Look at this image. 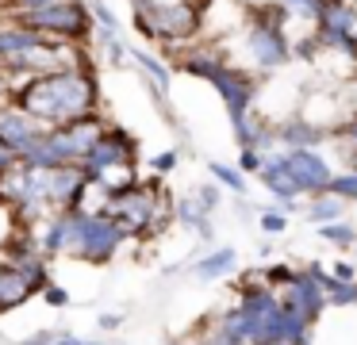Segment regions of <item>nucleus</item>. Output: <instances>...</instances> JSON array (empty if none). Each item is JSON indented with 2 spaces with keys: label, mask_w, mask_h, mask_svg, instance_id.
<instances>
[{
  "label": "nucleus",
  "mask_w": 357,
  "mask_h": 345,
  "mask_svg": "<svg viewBox=\"0 0 357 345\" xmlns=\"http://www.w3.org/2000/svg\"><path fill=\"white\" fill-rule=\"evenodd\" d=\"M54 345H100V342H85V337H73V334H58Z\"/></svg>",
  "instance_id": "c85d7f7f"
},
{
  "label": "nucleus",
  "mask_w": 357,
  "mask_h": 345,
  "mask_svg": "<svg viewBox=\"0 0 357 345\" xmlns=\"http://www.w3.org/2000/svg\"><path fill=\"white\" fill-rule=\"evenodd\" d=\"M181 66H185L188 73L208 77V81L215 84L219 96H223V104H227V112H231V123H238V119L250 115V104H254V81H250L242 69L223 66V61L211 58V54H188Z\"/></svg>",
  "instance_id": "20e7f679"
},
{
  "label": "nucleus",
  "mask_w": 357,
  "mask_h": 345,
  "mask_svg": "<svg viewBox=\"0 0 357 345\" xmlns=\"http://www.w3.org/2000/svg\"><path fill=\"white\" fill-rule=\"evenodd\" d=\"M234 268H238V253L234 250H215V253H204V257L192 265V273L200 276V280H223V276L234 273Z\"/></svg>",
  "instance_id": "f8f14e48"
},
{
  "label": "nucleus",
  "mask_w": 357,
  "mask_h": 345,
  "mask_svg": "<svg viewBox=\"0 0 357 345\" xmlns=\"http://www.w3.org/2000/svg\"><path fill=\"white\" fill-rule=\"evenodd\" d=\"M346 135H349V138H354V142H357V119H354V123H349V127H346Z\"/></svg>",
  "instance_id": "2f4dec72"
},
{
  "label": "nucleus",
  "mask_w": 357,
  "mask_h": 345,
  "mask_svg": "<svg viewBox=\"0 0 357 345\" xmlns=\"http://www.w3.org/2000/svg\"><path fill=\"white\" fill-rule=\"evenodd\" d=\"M315 234L326 238V242H334V245H354V234H357V230L349 227V222H319Z\"/></svg>",
  "instance_id": "aec40b11"
},
{
  "label": "nucleus",
  "mask_w": 357,
  "mask_h": 345,
  "mask_svg": "<svg viewBox=\"0 0 357 345\" xmlns=\"http://www.w3.org/2000/svg\"><path fill=\"white\" fill-rule=\"evenodd\" d=\"M135 61H139V66L146 69V77L154 81V89L165 96V89H169V69H165L158 58H150V54H142V50H135Z\"/></svg>",
  "instance_id": "a211bd4d"
},
{
  "label": "nucleus",
  "mask_w": 357,
  "mask_h": 345,
  "mask_svg": "<svg viewBox=\"0 0 357 345\" xmlns=\"http://www.w3.org/2000/svg\"><path fill=\"white\" fill-rule=\"evenodd\" d=\"M47 130L50 127H43V123L35 119V115H27L24 107H16V104L0 107V146H4L16 161L24 158L27 150H35Z\"/></svg>",
  "instance_id": "0eeeda50"
},
{
  "label": "nucleus",
  "mask_w": 357,
  "mask_h": 345,
  "mask_svg": "<svg viewBox=\"0 0 357 345\" xmlns=\"http://www.w3.org/2000/svg\"><path fill=\"white\" fill-rule=\"evenodd\" d=\"M280 303L288 307V311H296L300 319H307L311 326H315V319L323 314V307H326V296H323V288H319V280L303 268V273H296L292 276V284H288L284 291H280Z\"/></svg>",
  "instance_id": "1a4fd4ad"
},
{
  "label": "nucleus",
  "mask_w": 357,
  "mask_h": 345,
  "mask_svg": "<svg viewBox=\"0 0 357 345\" xmlns=\"http://www.w3.org/2000/svg\"><path fill=\"white\" fill-rule=\"evenodd\" d=\"M43 299H47L50 307H70V291H66L62 284H50V288H43Z\"/></svg>",
  "instance_id": "5701e85b"
},
{
  "label": "nucleus",
  "mask_w": 357,
  "mask_h": 345,
  "mask_svg": "<svg viewBox=\"0 0 357 345\" xmlns=\"http://www.w3.org/2000/svg\"><path fill=\"white\" fill-rule=\"evenodd\" d=\"M326 196H338L342 204H357V169L349 173H334L326 184Z\"/></svg>",
  "instance_id": "2eb2a0df"
},
{
  "label": "nucleus",
  "mask_w": 357,
  "mask_h": 345,
  "mask_svg": "<svg viewBox=\"0 0 357 345\" xmlns=\"http://www.w3.org/2000/svg\"><path fill=\"white\" fill-rule=\"evenodd\" d=\"M192 199L200 204V211H204V215H211V211H215V204H219V188H200Z\"/></svg>",
  "instance_id": "393cba45"
},
{
  "label": "nucleus",
  "mask_w": 357,
  "mask_h": 345,
  "mask_svg": "<svg viewBox=\"0 0 357 345\" xmlns=\"http://www.w3.org/2000/svg\"><path fill=\"white\" fill-rule=\"evenodd\" d=\"M211 176H215L223 188H231V192H246V173L242 169H231V165H223V161H211Z\"/></svg>",
  "instance_id": "6ab92c4d"
},
{
  "label": "nucleus",
  "mask_w": 357,
  "mask_h": 345,
  "mask_svg": "<svg viewBox=\"0 0 357 345\" xmlns=\"http://www.w3.org/2000/svg\"><path fill=\"white\" fill-rule=\"evenodd\" d=\"M112 169H135V138L119 127L104 130V138L85 153V161H81V173H85L89 181H100Z\"/></svg>",
  "instance_id": "423d86ee"
},
{
  "label": "nucleus",
  "mask_w": 357,
  "mask_h": 345,
  "mask_svg": "<svg viewBox=\"0 0 357 345\" xmlns=\"http://www.w3.org/2000/svg\"><path fill=\"white\" fill-rule=\"evenodd\" d=\"M16 23L39 31L47 38H58V43H85L93 35V12L81 0H62V4H47V8H20Z\"/></svg>",
  "instance_id": "7ed1b4c3"
},
{
  "label": "nucleus",
  "mask_w": 357,
  "mask_h": 345,
  "mask_svg": "<svg viewBox=\"0 0 357 345\" xmlns=\"http://www.w3.org/2000/svg\"><path fill=\"white\" fill-rule=\"evenodd\" d=\"M127 245V234L108 211H77V242H73V257L89 261V265H108L119 250Z\"/></svg>",
  "instance_id": "39448f33"
},
{
  "label": "nucleus",
  "mask_w": 357,
  "mask_h": 345,
  "mask_svg": "<svg viewBox=\"0 0 357 345\" xmlns=\"http://www.w3.org/2000/svg\"><path fill=\"white\" fill-rule=\"evenodd\" d=\"M284 227H288L284 211H261V230H265V234H280Z\"/></svg>",
  "instance_id": "412c9836"
},
{
  "label": "nucleus",
  "mask_w": 357,
  "mask_h": 345,
  "mask_svg": "<svg viewBox=\"0 0 357 345\" xmlns=\"http://www.w3.org/2000/svg\"><path fill=\"white\" fill-rule=\"evenodd\" d=\"M12 165H16V158H12V153L4 150V146H0V173H8Z\"/></svg>",
  "instance_id": "7c9ffc66"
},
{
  "label": "nucleus",
  "mask_w": 357,
  "mask_h": 345,
  "mask_svg": "<svg viewBox=\"0 0 357 345\" xmlns=\"http://www.w3.org/2000/svg\"><path fill=\"white\" fill-rule=\"evenodd\" d=\"M73 242H77V211H54L47 215V227L39 234V250L47 261L54 257H73Z\"/></svg>",
  "instance_id": "9d476101"
},
{
  "label": "nucleus",
  "mask_w": 357,
  "mask_h": 345,
  "mask_svg": "<svg viewBox=\"0 0 357 345\" xmlns=\"http://www.w3.org/2000/svg\"><path fill=\"white\" fill-rule=\"evenodd\" d=\"M96 100H100V89H96L93 73L81 66L27 77L16 89V107L35 115L43 127H66V123L81 119V115H93Z\"/></svg>",
  "instance_id": "f257e3e1"
},
{
  "label": "nucleus",
  "mask_w": 357,
  "mask_h": 345,
  "mask_svg": "<svg viewBox=\"0 0 357 345\" xmlns=\"http://www.w3.org/2000/svg\"><path fill=\"white\" fill-rule=\"evenodd\" d=\"M277 138L288 146V150H315V146L326 138V130L315 127V123H288L284 130H277Z\"/></svg>",
  "instance_id": "ddd939ff"
},
{
  "label": "nucleus",
  "mask_w": 357,
  "mask_h": 345,
  "mask_svg": "<svg viewBox=\"0 0 357 345\" xmlns=\"http://www.w3.org/2000/svg\"><path fill=\"white\" fill-rule=\"evenodd\" d=\"M96 326H100V330H119V326H123V314L108 311V314H100V319H96Z\"/></svg>",
  "instance_id": "bb28decb"
},
{
  "label": "nucleus",
  "mask_w": 357,
  "mask_h": 345,
  "mask_svg": "<svg viewBox=\"0 0 357 345\" xmlns=\"http://www.w3.org/2000/svg\"><path fill=\"white\" fill-rule=\"evenodd\" d=\"M261 165H265V153H257V150H242V161H238L242 173H261Z\"/></svg>",
  "instance_id": "4be33fe9"
},
{
  "label": "nucleus",
  "mask_w": 357,
  "mask_h": 345,
  "mask_svg": "<svg viewBox=\"0 0 357 345\" xmlns=\"http://www.w3.org/2000/svg\"><path fill=\"white\" fill-rule=\"evenodd\" d=\"M150 169H154V173H169V169H177V150H165V153H158V158L150 161Z\"/></svg>",
  "instance_id": "a878e982"
},
{
  "label": "nucleus",
  "mask_w": 357,
  "mask_h": 345,
  "mask_svg": "<svg viewBox=\"0 0 357 345\" xmlns=\"http://www.w3.org/2000/svg\"><path fill=\"white\" fill-rule=\"evenodd\" d=\"M307 273L319 280L326 307H357V280H338L334 273H323V265H307Z\"/></svg>",
  "instance_id": "9b49d317"
},
{
  "label": "nucleus",
  "mask_w": 357,
  "mask_h": 345,
  "mask_svg": "<svg viewBox=\"0 0 357 345\" xmlns=\"http://www.w3.org/2000/svg\"><path fill=\"white\" fill-rule=\"evenodd\" d=\"M196 345H246V342H242L238 334H231L219 319H211L208 326L200 330V342H196Z\"/></svg>",
  "instance_id": "f3484780"
},
{
  "label": "nucleus",
  "mask_w": 357,
  "mask_h": 345,
  "mask_svg": "<svg viewBox=\"0 0 357 345\" xmlns=\"http://www.w3.org/2000/svg\"><path fill=\"white\" fill-rule=\"evenodd\" d=\"M334 276H338V280H357L354 265H346V261H342V265H334Z\"/></svg>",
  "instance_id": "c756f323"
},
{
  "label": "nucleus",
  "mask_w": 357,
  "mask_h": 345,
  "mask_svg": "<svg viewBox=\"0 0 357 345\" xmlns=\"http://www.w3.org/2000/svg\"><path fill=\"white\" fill-rule=\"evenodd\" d=\"M8 4H16V12H20V8H47V4H62V0H8Z\"/></svg>",
  "instance_id": "cd10ccee"
},
{
  "label": "nucleus",
  "mask_w": 357,
  "mask_h": 345,
  "mask_svg": "<svg viewBox=\"0 0 357 345\" xmlns=\"http://www.w3.org/2000/svg\"><path fill=\"white\" fill-rule=\"evenodd\" d=\"M177 219L185 222L188 230H196L200 238H211V222H208V215L200 211L196 199H181V204H177Z\"/></svg>",
  "instance_id": "4468645a"
},
{
  "label": "nucleus",
  "mask_w": 357,
  "mask_h": 345,
  "mask_svg": "<svg viewBox=\"0 0 357 345\" xmlns=\"http://www.w3.org/2000/svg\"><path fill=\"white\" fill-rule=\"evenodd\" d=\"M104 211L123 227L127 242H131V238H154L158 230L165 227L162 184H139V181H135L131 188L108 196V207H104Z\"/></svg>",
  "instance_id": "f03ea898"
},
{
  "label": "nucleus",
  "mask_w": 357,
  "mask_h": 345,
  "mask_svg": "<svg viewBox=\"0 0 357 345\" xmlns=\"http://www.w3.org/2000/svg\"><path fill=\"white\" fill-rule=\"evenodd\" d=\"M354 245H357V234H354Z\"/></svg>",
  "instance_id": "72a5a7b5"
},
{
  "label": "nucleus",
  "mask_w": 357,
  "mask_h": 345,
  "mask_svg": "<svg viewBox=\"0 0 357 345\" xmlns=\"http://www.w3.org/2000/svg\"><path fill=\"white\" fill-rule=\"evenodd\" d=\"M280 165H284L288 181L300 188V196H303V192L323 196L326 184H331V176H334L331 173V161L319 158L315 150H284V153H280Z\"/></svg>",
  "instance_id": "6e6552de"
},
{
  "label": "nucleus",
  "mask_w": 357,
  "mask_h": 345,
  "mask_svg": "<svg viewBox=\"0 0 357 345\" xmlns=\"http://www.w3.org/2000/svg\"><path fill=\"white\" fill-rule=\"evenodd\" d=\"M342 211H346V204H342L338 196H326V192H323V196H315V204H311L307 215H311L315 222H338Z\"/></svg>",
  "instance_id": "dca6fc26"
},
{
  "label": "nucleus",
  "mask_w": 357,
  "mask_h": 345,
  "mask_svg": "<svg viewBox=\"0 0 357 345\" xmlns=\"http://www.w3.org/2000/svg\"><path fill=\"white\" fill-rule=\"evenodd\" d=\"M277 345H311V342H277Z\"/></svg>",
  "instance_id": "473e14b6"
},
{
  "label": "nucleus",
  "mask_w": 357,
  "mask_h": 345,
  "mask_svg": "<svg viewBox=\"0 0 357 345\" xmlns=\"http://www.w3.org/2000/svg\"><path fill=\"white\" fill-rule=\"evenodd\" d=\"M58 334H62V330H35V334H27L24 342H16V345H54Z\"/></svg>",
  "instance_id": "b1692460"
}]
</instances>
